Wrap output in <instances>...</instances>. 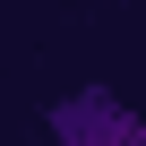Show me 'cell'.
I'll return each mask as SVG.
<instances>
[{
	"label": "cell",
	"mask_w": 146,
	"mask_h": 146,
	"mask_svg": "<svg viewBox=\"0 0 146 146\" xmlns=\"http://www.w3.org/2000/svg\"><path fill=\"white\" fill-rule=\"evenodd\" d=\"M43 137L52 146H146V112L120 86H69L43 103Z\"/></svg>",
	"instance_id": "1"
}]
</instances>
